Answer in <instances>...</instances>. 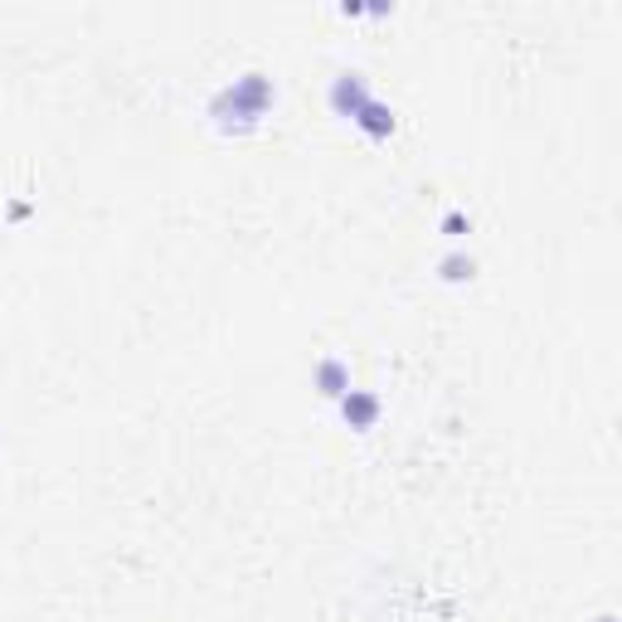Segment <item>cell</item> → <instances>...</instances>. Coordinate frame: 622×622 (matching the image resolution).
I'll return each mask as SVG.
<instances>
[{"label":"cell","mask_w":622,"mask_h":622,"mask_svg":"<svg viewBox=\"0 0 622 622\" xmlns=\"http://www.w3.org/2000/svg\"><path fill=\"white\" fill-rule=\"evenodd\" d=\"M277 88L268 73H238L234 83H224L215 98H209V117L224 137H248V131L263 127V117L273 112Z\"/></svg>","instance_id":"6da1fadb"},{"label":"cell","mask_w":622,"mask_h":622,"mask_svg":"<svg viewBox=\"0 0 622 622\" xmlns=\"http://www.w3.org/2000/svg\"><path fill=\"white\" fill-rule=\"evenodd\" d=\"M369 98H375V92H369V78H365V73H355V69L336 73V78H330V88H326L330 112L346 117V122H355V112H361Z\"/></svg>","instance_id":"7a4b0ae2"},{"label":"cell","mask_w":622,"mask_h":622,"mask_svg":"<svg viewBox=\"0 0 622 622\" xmlns=\"http://www.w3.org/2000/svg\"><path fill=\"white\" fill-rule=\"evenodd\" d=\"M336 408H340V418H346L355 433H369L379 423V414H385V399H379L375 389H351V394H340L336 399Z\"/></svg>","instance_id":"3957f363"},{"label":"cell","mask_w":622,"mask_h":622,"mask_svg":"<svg viewBox=\"0 0 622 622\" xmlns=\"http://www.w3.org/2000/svg\"><path fill=\"white\" fill-rule=\"evenodd\" d=\"M312 385L322 399H340V394H351L355 389V379H351V361H340V355H322L312 369Z\"/></svg>","instance_id":"277c9868"},{"label":"cell","mask_w":622,"mask_h":622,"mask_svg":"<svg viewBox=\"0 0 622 622\" xmlns=\"http://www.w3.org/2000/svg\"><path fill=\"white\" fill-rule=\"evenodd\" d=\"M355 127L365 131L369 141H389L394 137V127H399V112L389 108V102H379V98H369L361 112H355Z\"/></svg>","instance_id":"5b68a950"},{"label":"cell","mask_w":622,"mask_h":622,"mask_svg":"<svg viewBox=\"0 0 622 622\" xmlns=\"http://www.w3.org/2000/svg\"><path fill=\"white\" fill-rule=\"evenodd\" d=\"M438 277H443V283H472V277H476V258L472 254H447L438 263Z\"/></svg>","instance_id":"8992f818"},{"label":"cell","mask_w":622,"mask_h":622,"mask_svg":"<svg viewBox=\"0 0 622 622\" xmlns=\"http://www.w3.org/2000/svg\"><path fill=\"white\" fill-rule=\"evenodd\" d=\"M443 234L457 244L462 234H472V215H462V209H447V215H443Z\"/></svg>","instance_id":"52a82bcc"},{"label":"cell","mask_w":622,"mask_h":622,"mask_svg":"<svg viewBox=\"0 0 622 622\" xmlns=\"http://www.w3.org/2000/svg\"><path fill=\"white\" fill-rule=\"evenodd\" d=\"M6 215H10V224L30 219V200H10V209H6Z\"/></svg>","instance_id":"ba28073f"},{"label":"cell","mask_w":622,"mask_h":622,"mask_svg":"<svg viewBox=\"0 0 622 622\" xmlns=\"http://www.w3.org/2000/svg\"><path fill=\"white\" fill-rule=\"evenodd\" d=\"M599 622H618V618H613V613H603V618H599Z\"/></svg>","instance_id":"9c48e42d"}]
</instances>
